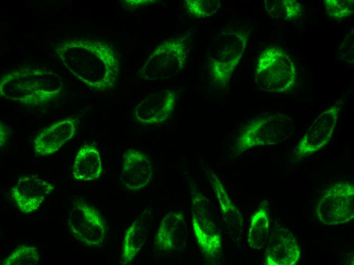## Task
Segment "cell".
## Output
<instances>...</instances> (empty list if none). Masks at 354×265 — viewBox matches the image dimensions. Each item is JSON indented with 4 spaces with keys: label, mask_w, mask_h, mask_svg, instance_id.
Masks as SVG:
<instances>
[{
    "label": "cell",
    "mask_w": 354,
    "mask_h": 265,
    "mask_svg": "<svg viewBox=\"0 0 354 265\" xmlns=\"http://www.w3.org/2000/svg\"><path fill=\"white\" fill-rule=\"evenodd\" d=\"M39 260L37 248L22 245L18 246L2 262L4 265H34Z\"/></svg>",
    "instance_id": "21"
},
{
    "label": "cell",
    "mask_w": 354,
    "mask_h": 265,
    "mask_svg": "<svg viewBox=\"0 0 354 265\" xmlns=\"http://www.w3.org/2000/svg\"><path fill=\"white\" fill-rule=\"evenodd\" d=\"M61 87L60 81L53 77H9L2 83L1 93L26 104H38L55 97Z\"/></svg>",
    "instance_id": "5"
},
{
    "label": "cell",
    "mask_w": 354,
    "mask_h": 265,
    "mask_svg": "<svg viewBox=\"0 0 354 265\" xmlns=\"http://www.w3.org/2000/svg\"><path fill=\"white\" fill-rule=\"evenodd\" d=\"M293 128L292 119L285 115L277 114L257 119L241 135L237 151L241 153L252 147L282 142L290 136Z\"/></svg>",
    "instance_id": "3"
},
{
    "label": "cell",
    "mask_w": 354,
    "mask_h": 265,
    "mask_svg": "<svg viewBox=\"0 0 354 265\" xmlns=\"http://www.w3.org/2000/svg\"><path fill=\"white\" fill-rule=\"evenodd\" d=\"M301 251L289 230L278 228L274 230L268 241L264 262L268 265H293L299 260Z\"/></svg>",
    "instance_id": "10"
},
{
    "label": "cell",
    "mask_w": 354,
    "mask_h": 265,
    "mask_svg": "<svg viewBox=\"0 0 354 265\" xmlns=\"http://www.w3.org/2000/svg\"><path fill=\"white\" fill-rule=\"evenodd\" d=\"M175 103L174 92L157 91L145 97L136 107V119L144 124H153L165 121L171 113Z\"/></svg>",
    "instance_id": "12"
},
{
    "label": "cell",
    "mask_w": 354,
    "mask_h": 265,
    "mask_svg": "<svg viewBox=\"0 0 354 265\" xmlns=\"http://www.w3.org/2000/svg\"><path fill=\"white\" fill-rule=\"evenodd\" d=\"M317 219L323 224L337 225L354 218V187L348 182L336 183L327 189L316 209Z\"/></svg>",
    "instance_id": "4"
},
{
    "label": "cell",
    "mask_w": 354,
    "mask_h": 265,
    "mask_svg": "<svg viewBox=\"0 0 354 265\" xmlns=\"http://www.w3.org/2000/svg\"><path fill=\"white\" fill-rule=\"evenodd\" d=\"M264 8L272 17L284 20L301 16L302 7L294 0L264 1Z\"/></svg>",
    "instance_id": "20"
},
{
    "label": "cell",
    "mask_w": 354,
    "mask_h": 265,
    "mask_svg": "<svg viewBox=\"0 0 354 265\" xmlns=\"http://www.w3.org/2000/svg\"><path fill=\"white\" fill-rule=\"evenodd\" d=\"M255 79L263 91L275 93L287 92L292 88L296 79L293 62L282 49L267 48L258 58Z\"/></svg>",
    "instance_id": "1"
},
{
    "label": "cell",
    "mask_w": 354,
    "mask_h": 265,
    "mask_svg": "<svg viewBox=\"0 0 354 265\" xmlns=\"http://www.w3.org/2000/svg\"><path fill=\"white\" fill-rule=\"evenodd\" d=\"M152 219V211L146 209L132 223L124 238L120 263L130 264L143 246Z\"/></svg>",
    "instance_id": "16"
},
{
    "label": "cell",
    "mask_w": 354,
    "mask_h": 265,
    "mask_svg": "<svg viewBox=\"0 0 354 265\" xmlns=\"http://www.w3.org/2000/svg\"><path fill=\"white\" fill-rule=\"evenodd\" d=\"M248 35L244 31L230 30L219 35L209 58L213 79L219 85L228 84L245 51Z\"/></svg>",
    "instance_id": "2"
},
{
    "label": "cell",
    "mask_w": 354,
    "mask_h": 265,
    "mask_svg": "<svg viewBox=\"0 0 354 265\" xmlns=\"http://www.w3.org/2000/svg\"><path fill=\"white\" fill-rule=\"evenodd\" d=\"M270 227L269 218L264 208H260L252 217L248 234L249 247L260 249L267 243Z\"/></svg>",
    "instance_id": "19"
},
{
    "label": "cell",
    "mask_w": 354,
    "mask_h": 265,
    "mask_svg": "<svg viewBox=\"0 0 354 265\" xmlns=\"http://www.w3.org/2000/svg\"><path fill=\"white\" fill-rule=\"evenodd\" d=\"M68 225L73 236L82 244L97 247L102 245L106 224L101 215L93 207L75 201L69 213Z\"/></svg>",
    "instance_id": "6"
},
{
    "label": "cell",
    "mask_w": 354,
    "mask_h": 265,
    "mask_svg": "<svg viewBox=\"0 0 354 265\" xmlns=\"http://www.w3.org/2000/svg\"><path fill=\"white\" fill-rule=\"evenodd\" d=\"M204 198L197 192L192 193V226L201 251L214 262L221 255V236L206 209Z\"/></svg>",
    "instance_id": "7"
},
{
    "label": "cell",
    "mask_w": 354,
    "mask_h": 265,
    "mask_svg": "<svg viewBox=\"0 0 354 265\" xmlns=\"http://www.w3.org/2000/svg\"><path fill=\"white\" fill-rule=\"evenodd\" d=\"M54 187L34 175L23 176L11 189V196L19 209L24 214L36 210Z\"/></svg>",
    "instance_id": "9"
},
{
    "label": "cell",
    "mask_w": 354,
    "mask_h": 265,
    "mask_svg": "<svg viewBox=\"0 0 354 265\" xmlns=\"http://www.w3.org/2000/svg\"><path fill=\"white\" fill-rule=\"evenodd\" d=\"M77 126L76 120L68 118L43 129L34 141L36 154L44 156L55 153L73 137Z\"/></svg>",
    "instance_id": "13"
},
{
    "label": "cell",
    "mask_w": 354,
    "mask_h": 265,
    "mask_svg": "<svg viewBox=\"0 0 354 265\" xmlns=\"http://www.w3.org/2000/svg\"><path fill=\"white\" fill-rule=\"evenodd\" d=\"M186 7L189 12L197 18H206L214 15L221 7L218 0L186 1Z\"/></svg>",
    "instance_id": "22"
},
{
    "label": "cell",
    "mask_w": 354,
    "mask_h": 265,
    "mask_svg": "<svg viewBox=\"0 0 354 265\" xmlns=\"http://www.w3.org/2000/svg\"><path fill=\"white\" fill-rule=\"evenodd\" d=\"M324 4L329 15L341 19L350 15L353 11V1L324 0Z\"/></svg>",
    "instance_id": "23"
},
{
    "label": "cell",
    "mask_w": 354,
    "mask_h": 265,
    "mask_svg": "<svg viewBox=\"0 0 354 265\" xmlns=\"http://www.w3.org/2000/svg\"><path fill=\"white\" fill-rule=\"evenodd\" d=\"M102 172L100 155L92 145L83 146L77 153L72 169L74 179L79 181H92L98 178Z\"/></svg>",
    "instance_id": "18"
},
{
    "label": "cell",
    "mask_w": 354,
    "mask_h": 265,
    "mask_svg": "<svg viewBox=\"0 0 354 265\" xmlns=\"http://www.w3.org/2000/svg\"><path fill=\"white\" fill-rule=\"evenodd\" d=\"M1 147L4 145L9 135V130L7 126L1 122Z\"/></svg>",
    "instance_id": "24"
},
{
    "label": "cell",
    "mask_w": 354,
    "mask_h": 265,
    "mask_svg": "<svg viewBox=\"0 0 354 265\" xmlns=\"http://www.w3.org/2000/svg\"><path fill=\"white\" fill-rule=\"evenodd\" d=\"M210 181L218 199L223 218L230 234L240 238L243 231L242 216L235 205L230 199L221 182L213 173L210 175Z\"/></svg>",
    "instance_id": "17"
},
{
    "label": "cell",
    "mask_w": 354,
    "mask_h": 265,
    "mask_svg": "<svg viewBox=\"0 0 354 265\" xmlns=\"http://www.w3.org/2000/svg\"><path fill=\"white\" fill-rule=\"evenodd\" d=\"M152 173L150 160L143 153L130 149L124 154L120 180L129 190L137 191L145 187Z\"/></svg>",
    "instance_id": "14"
},
{
    "label": "cell",
    "mask_w": 354,
    "mask_h": 265,
    "mask_svg": "<svg viewBox=\"0 0 354 265\" xmlns=\"http://www.w3.org/2000/svg\"><path fill=\"white\" fill-rule=\"evenodd\" d=\"M187 236L183 214L170 211L162 219L157 229L155 245L163 251L181 250L185 248Z\"/></svg>",
    "instance_id": "15"
},
{
    "label": "cell",
    "mask_w": 354,
    "mask_h": 265,
    "mask_svg": "<svg viewBox=\"0 0 354 265\" xmlns=\"http://www.w3.org/2000/svg\"><path fill=\"white\" fill-rule=\"evenodd\" d=\"M179 40L168 41L161 45L154 55L156 66L147 74L146 78L151 80L170 77L183 68L186 61V48Z\"/></svg>",
    "instance_id": "11"
},
{
    "label": "cell",
    "mask_w": 354,
    "mask_h": 265,
    "mask_svg": "<svg viewBox=\"0 0 354 265\" xmlns=\"http://www.w3.org/2000/svg\"><path fill=\"white\" fill-rule=\"evenodd\" d=\"M338 113V108L334 106L318 116L299 142L298 156H307L314 153L329 142L336 125Z\"/></svg>",
    "instance_id": "8"
}]
</instances>
